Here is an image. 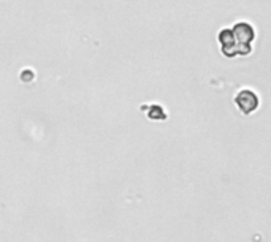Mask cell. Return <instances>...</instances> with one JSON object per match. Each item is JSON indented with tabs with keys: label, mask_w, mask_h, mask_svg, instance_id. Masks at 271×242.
<instances>
[{
	"label": "cell",
	"mask_w": 271,
	"mask_h": 242,
	"mask_svg": "<svg viewBox=\"0 0 271 242\" xmlns=\"http://www.w3.org/2000/svg\"><path fill=\"white\" fill-rule=\"evenodd\" d=\"M255 38V30L249 22H236L232 29H222L219 32L221 52L225 57L249 56L252 52V41Z\"/></svg>",
	"instance_id": "6da1fadb"
},
{
	"label": "cell",
	"mask_w": 271,
	"mask_h": 242,
	"mask_svg": "<svg viewBox=\"0 0 271 242\" xmlns=\"http://www.w3.org/2000/svg\"><path fill=\"white\" fill-rule=\"evenodd\" d=\"M235 103L243 114H252V112L260 106V98L257 97V94L252 92V90L243 89L236 94Z\"/></svg>",
	"instance_id": "7a4b0ae2"
},
{
	"label": "cell",
	"mask_w": 271,
	"mask_h": 242,
	"mask_svg": "<svg viewBox=\"0 0 271 242\" xmlns=\"http://www.w3.org/2000/svg\"><path fill=\"white\" fill-rule=\"evenodd\" d=\"M145 109H149L148 111V117L149 119H154V120H167V114H165V111L162 106L159 104H151V106H143Z\"/></svg>",
	"instance_id": "3957f363"
},
{
	"label": "cell",
	"mask_w": 271,
	"mask_h": 242,
	"mask_svg": "<svg viewBox=\"0 0 271 242\" xmlns=\"http://www.w3.org/2000/svg\"><path fill=\"white\" fill-rule=\"evenodd\" d=\"M19 78H21L22 82H32L34 78H35V73H34V70H30V68H26V70L21 71V76Z\"/></svg>",
	"instance_id": "277c9868"
}]
</instances>
